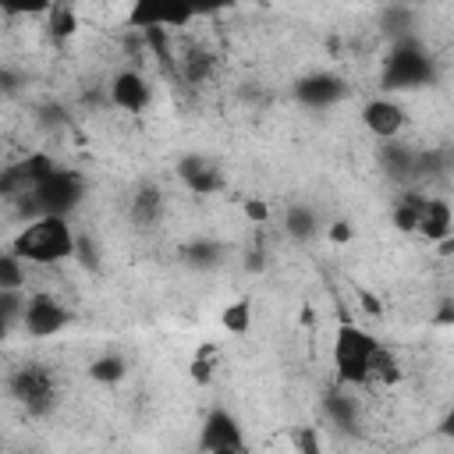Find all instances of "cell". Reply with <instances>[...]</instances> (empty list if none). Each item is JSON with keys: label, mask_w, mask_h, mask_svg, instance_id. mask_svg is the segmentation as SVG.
Segmentation results:
<instances>
[{"label": "cell", "mask_w": 454, "mask_h": 454, "mask_svg": "<svg viewBox=\"0 0 454 454\" xmlns=\"http://www.w3.org/2000/svg\"><path fill=\"white\" fill-rule=\"evenodd\" d=\"M220 323L227 333L234 337H245L248 326H252V298H238V301H227L223 312H220Z\"/></svg>", "instance_id": "cell-17"}, {"label": "cell", "mask_w": 454, "mask_h": 454, "mask_svg": "<svg viewBox=\"0 0 454 454\" xmlns=\"http://www.w3.org/2000/svg\"><path fill=\"white\" fill-rule=\"evenodd\" d=\"M110 99L124 114H142L149 106V85H145V78L138 71H121L110 82Z\"/></svg>", "instance_id": "cell-9"}, {"label": "cell", "mask_w": 454, "mask_h": 454, "mask_svg": "<svg viewBox=\"0 0 454 454\" xmlns=\"http://www.w3.org/2000/svg\"><path fill=\"white\" fill-rule=\"evenodd\" d=\"M199 447H202L206 454L223 450V447H231V450H245V436H241L238 419H234L227 408H213V411L206 415V422H202Z\"/></svg>", "instance_id": "cell-8"}, {"label": "cell", "mask_w": 454, "mask_h": 454, "mask_svg": "<svg viewBox=\"0 0 454 454\" xmlns=\"http://www.w3.org/2000/svg\"><path fill=\"white\" fill-rule=\"evenodd\" d=\"M447 163H450V167H454V149H450V153H447Z\"/></svg>", "instance_id": "cell-35"}, {"label": "cell", "mask_w": 454, "mask_h": 454, "mask_svg": "<svg viewBox=\"0 0 454 454\" xmlns=\"http://www.w3.org/2000/svg\"><path fill=\"white\" fill-rule=\"evenodd\" d=\"M376 348H380V340L369 337L362 326L340 323L337 326V337H333V369H337V380L348 383V387L369 383V358H372Z\"/></svg>", "instance_id": "cell-2"}, {"label": "cell", "mask_w": 454, "mask_h": 454, "mask_svg": "<svg viewBox=\"0 0 454 454\" xmlns=\"http://www.w3.org/2000/svg\"><path fill=\"white\" fill-rule=\"evenodd\" d=\"M85 372H89V380H92V383H103V387H114V383H121V380L128 376V362H124L121 355H114V351H106V355H99V358H92Z\"/></svg>", "instance_id": "cell-15"}, {"label": "cell", "mask_w": 454, "mask_h": 454, "mask_svg": "<svg viewBox=\"0 0 454 454\" xmlns=\"http://www.w3.org/2000/svg\"><path fill=\"white\" fill-rule=\"evenodd\" d=\"M21 287H25V262L11 248H4L0 252V291H21Z\"/></svg>", "instance_id": "cell-20"}, {"label": "cell", "mask_w": 454, "mask_h": 454, "mask_svg": "<svg viewBox=\"0 0 454 454\" xmlns=\"http://www.w3.org/2000/svg\"><path fill=\"white\" fill-rule=\"evenodd\" d=\"M383 167L397 177H408V174H415V153H408L401 145H387L383 149Z\"/></svg>", "instance_id": "cell-23"}, {"label": "cell", "mask_w": 454, "mask_h": 454, "mask_svg": "<svg viewBox=\"0 0 454 454\" xmlns=\"http://www.w3.org/2000/svg\"><path fill=\"white\" fill-rule=\"evenodd\" d=\"M294 96H298L305 106H330V103H337V99L344 96V82H340L337 74L319 71V74L301 78V82L294 85Z\"/></svg>", "instance_id": "cell-11"}, {"label": "cell", "mask_w": 454, "mask_h": 454, "mask_svg": "<svg viewBox=\"0 0 454 454\" xmlns=\"http://www.w3.org/2000/svg\"><path fill=\"white\" fill-rule=\"evenodd\" d=\"M213 454H245V450H231V447H223V450H213Z\"/></svg>", "instance_id": "cell-34"}, {"label": "cell", "mask_w": 454, "mask_h": 454, "mask_svg": "<svg viewBox=\"0 0 454 454\" xmlns=\"http://www.w3.org/2000/svg\"><path fill=\"white\" fill-rule=\"evenodd\" d=\"M351 234H355V231H351V223H348V220H333V223L326 227V238H330L333 245H344V241H351Z\"/></svg>", "instance_id": "cell-29"}, {"label": "cell", "mask_w": 454, "mask_h": 454, "mask_svg": "<svg viewBox=\"0 0 454 454\" xmlns=\"http://www.w3.org/2000/svg\"><path fill=\"white\" fill-rule=\"evenodd\" d=\"M209 71H213V57H209V53L195 50V53H188V57H184V78H188L192 85L206 82V78H209Z\"/></svg>", "instance_id": "cell-25"}, {"label": "cell", "mask_w": 454, "mask_h": 454, "mask_svg": "<svg viewBox=\"0 0 454 454\" xmlns=\"http://www.w3.org/2000/svg\"><path fill=\"white\" fill-rule=\"evenodd\" d=\"M192 18H195V11H188V7H174V11H163V32H170V28H184Z\"/></svg>", "instance_id": "cell-28"}, {"label": "cell", "mask_w": 454, "mask_h": 454, "mask_svg": "<svg viewBox=\"0 0 454 454\" xmlns=\"http://www.w3.org/2000/svg\"><path fill=\"white\" fill-rule=\"evenodd\" d=\"M163 216V195L156 184H142L131 199V223L138 227H153L156 220Z\"/></svg>", "instance_id": "cell-13"}, {"label": "cell", "mask_w": 454, "mask_h": 454, "mask_svg": "<svg viewBox=\"0 0 454 454\" xmlns=\"http://www.w3.org/2000/svg\"><path fill=\"white\" fill-rule=\"evenodd\" d=\"M362 124L376 135V138H394L404 128V110L394 99H369L362 106Z\"/></svg>", "instance_id": "cell-10"}, {"label": "cell", "mask_w": 454, "mask_h": 454, "mask_svg": "<svg viewBox=\"0 0 454 454\" xmlns=\"http://www.w3.org/2000/svg\"><path fill=\"white\" fill-rule=\"evenodd\" d=\"M436 433H440V436H447V440H454V404H450V408L443 411V419H440Z\"/></svg>", "instance_id": "cell-32"}, {"label": "cell", "mask_w": 454, "mask_h": 454, "mask_svg": "<svg viewBox=\"0 0 454 454\" xmlns=\"http://www.w3.org/2000/svg\"><path fill=\"white\" fill-rule=\"evenodd\" d=\"M383 383V387H390V383H397L401 380V365H397V358H394V351H387L383 344L372 351V358H369V383Z\"/></svg>", "instance_id": "cell-18"}, {"label": "cell", "mask_w": 454, "mask_h": 454, "mask_svg": "<svg viewBox=\"0 0 454 454\" xmlns=\"http://www.w3.org/2000/svg\"><path fill=\"white\" fill-rule=\"evenodd\" d=\"M433 82V64L415 43H401L387 64H383V85L387 89H419Z\"/></svg>", "instance_id": "cell-4"}, {"label": "cell", "mask_w": 454, "mask_h": 454, "mask_svg": "<svg viewBox=\"0 0 454 454\" xmlns=\"http://www.w3.org/2000/svg\"><path fill=\"white\" fill-rule=\"evenodd\" d=\"M7 387H11V397H18V401L28 408V415L50 411V404H53V397H57L53 376H50L46 369H39V365H25V369L11 372Z\"/></svg>", "instance_id": "cell-5"}, {"label": "cell", "mask_w": 454, "mask_h": 454, "mask_svg": "<svg viewBox=\"0 0 454 454\" xmlns=\"http://www.w3.org/2000/svg\"><path fill=\"white\" fill-rule=\"evenodd\" d=\"M326 411H330V419H333L337 426L355 429V401H351L348 394H330V397H326Z\"/></svg>", "instance_id": "cell-24"}, {"label": "cell", "mask_w": 454, "mask_h": 454, "mask_svg": "<svg viewBox=\"0 0 454 454\" xmlns=\"http://www.w3.org/2000/svg\"><path fill=\"white\" fill-rule=\"evenodd\" d=\"M358 301H362V309H365L369 316H383V301H380L372 291H358Z\"/></svg>", "instance_id": "cell-31"}, {"label": "cell", "mask_w": 454, "mask_h": 454, "mask_svg": "<svg viewBox=\"0 0 454 454\" xmlns=\"http://www.w3.org/2000/svg\"><path fill=\"white\" fill-rule=\"evenodd\" d=\"M82 174L74 170H64L57 167L53 177H46L39 188L25 192V206H28V220H39V216H67L78 202H82Z\"/></svg>", "instance_id": "cell-3"}, {"label": "cell", "mask_w": 454, "mask_h": 454, "mask_svg": "<svg viewBox=\"0 0 454 454\" xmlns=\"http://www.w3.org/2000/svg\"><path fill=\"white\" fill-rule=\"evenodd\" d=\"M415 234H422L426 241L443 245V241L454 234V213H450V206H447L443 199H429V195H426V206H422V213H419V231H415Z\"/></svg>", "instance_id": "cell-12"}, {"label": "cell", "mask_w": 454, "mask_h": 454, "mask_svg": "<svg viewBox=\"0 0 454 454\" xmlns=\"http://www.w3.org/2000/svg\"><path fill=\"white\" fill-rule=\"evenodd\" d=\"M433 323H436V326H450V323H454V298H443V301L436 305Z\"/></svg>", "instance_id": "cell-30"}, {"label": "cell", "mask_w": 454, "mask_h": 454, "mask_svg": "<svg viewBox=\"0 0 454 454\" xmlns=\"http://www.w3.org/2000/svg\"><path fill=\"white\" fill-rule=\"evenodd\" d=\"M25 266H57L78 252V238L67 227V216H39L28 220L7 245Z\"/></svg>", "instance_id": "cell-1"}, {"label": "cell", "mask_w": 454, "mask_h": 454, "mask_svg": "<svg viewBox=\"0 0 454 454\" xmlns=\"http://www.w3.org/2000/svg\"><path fill=\"white\" fill-rule=\"evenodd\" d=\"M216 369H220V348H216L213 340H202V344L195 348L192 362H188V376H192V383L209 387L213 376H216Z\"/></svg>", "instance_id": "cell-14"}, {"label": "cell", "mask_w": 454, "mask_h": 454, "mask_svg": "<svg viewBox=\"0 0 454 454\" xmlns=\"http://www.w3.org/2000/svg\"><path fill=\"white\" fill-rule=\"evenodd\" d=\"M241 213L248 223H266L270 220V202L266 199H241Z\"/></svg>", "instance_id": "cell-26"}, {"label": "cell", "mask_w": 454, "mask_h": 454, "mask_svg": "<svg viewBox=\"0 0 454 454\" xmlns=\"http://www.w3.org/2000/svg\"><path fill=\"white\" fill-rule=\"evenodd\" d=\"M184 255H188L192 266L209 270V266H220V259H223V245H216V241H195V245L184 248Z\"/></svg>", "instance_id": "cell-22"}, {"label": "cell", "mask_w": 454, "mask_h": 454, "mask_svg": "<svg viewBox=\"0 0 454 454\" xmlns=\"http://www.w3.org/2000/svg\"><path fill=\"white\" fill-rule=\"evenodd\" d=\"M422 206H426V195L404 192V195L397 199V206H394V227L404 231V234H415V231H419V213H422Z\"/></svg>", "instance_id": "cell-16"}, {"label": "cell", "mask_w": 454, "mask_h": 454, "mask_svg": "<svg viewBox=\"0 0 454 454\" xmlns=\"http://www.w3.org/2000/svg\"><path fill=\"white\" fill-rule=\"evenodd\" d=\"M316 227H319V220H316V213H312L309 206H291L287 216H284V231H287L294 241H309V238L316 234Z\"/></svg>", "instance_id": "cell-19"}, {"label": "cell", "mask_w": 454, "mask_h": 454, "mask_svg": "<svg viewBox=\"0 0 454 454\" xmlns=\"http://www.w3.org/2000/svg\"><path fill=\"white\" fill-rule=\"evenodd\" d=\"M177 177H181V184H184L188 192H195V195H216V192L223 188V170H220V163L209 160V156H202V153L181 156V160H177Z\"/></svg>", "instance_id": "cell-7"}, {"label": "cell", "mask_w": 454, "mask_h": 454, "mask_svg": "<svg viewBox=\"0 0 454 454\" xmlns=\"http://www.w3.org/2000/svg\"><path fill=\"white\" fill-rule=\"evenodd\" d=\"M294 443H298V454H323V450H319V433H316L312 426H301V429L294 433Z\"/></svg>", "instance_id": "cell-27"}, {"label": "cell", "mask_w": 454, "mask_h": 454, "mask_svg": "<svg viewBox=\"0 0 454 454\" xmlns=\"http://www.w3.org/2000/svg\"><path fill=\"white\" fill-rule=\"evenodd\" d=\"M21 323H25V330L32 333V337H57L67 323H71V312L53 298V294H46V291H39V294H32L28 301H25V309H21Z\"/></svg>", "instance_id": "cell-6"}, {"label": "cell", "mask_w": 454, "mask_h": 454, "mask_svg": "<svg viewBox=\"0 0 454 454\" xmlns=\"http://www.w3.org/2000/svg\"><path fill=\"white\" fill-rule=\"evenodd\" d=\"M262 262H266V259H262V252H248L245 270H248V273H259V270H262Z\"/></svg>", "instance_id": "cell-33"}, {"label": "cell", "mask_w": 454, "mask_h": 454, "mask_svg": "<svg viewBox=\"0 0 454 454\" xmlns=\"http://www.w3.org/2000/svg\"><path fill=\"white\" fill-rule=\"evenodd\" d=\"M46 18H50V35H53V39H71V35L78 32V14H74V7H67V4H53Z\"/></svg>", "instance_id": "cell-21"}]
</instances>
